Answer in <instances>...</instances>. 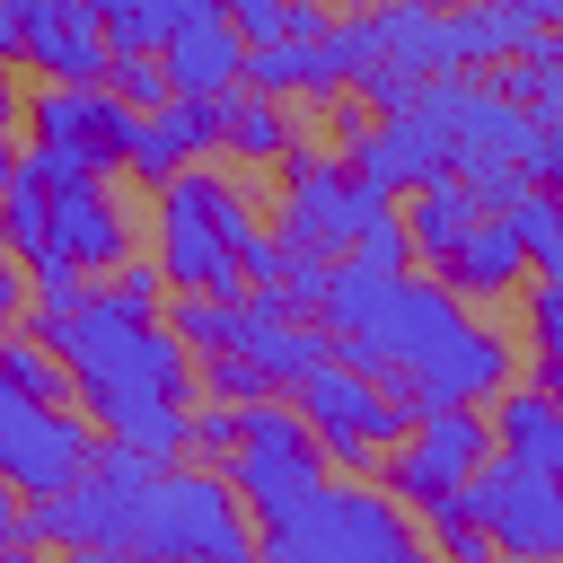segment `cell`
<instances>
[{
	"instance_id": "33",
	"label": "cell",
	"mask_w": 563,
	"mask_h": 563,
	"mask_svg": "<svg viewBox=\"0 0 563 563\" xmlns=\"http://www.w3.org/2000/svg\"><path fill=\"white\" fill-rule=\"evenodd\" d=\"M422 519H431V537H440L457 563H484V554H493V537H484V519H475L466 501H440V510H422Z\"/></svg>"
},
{
	"instance_id": "14",
	"label": "cell",
	"mask_w": 563,
	"mask_h": 563,
	"mask_svg": "<svg viewBox=\"0 0 563 563\" xmlns=\"http://www.w3.org/2000/svg\"><path fill=\"white\" fill-rule=\"evenodd\" d=\"M510 369H519V352H510V334L501 325H484L475 308L449 325V343L396 387V405H493L501 387H510Z\"/></svg>"
},
{
	"instance_id": "9",
	"label": "cell",
	"mask_w": 563,
	"mask_h": 563,
	"mask_svg": "<svg viewBox=\"0 0 563 563\" xmlns=\"http://www.w3.org/2000/svg\"><path fill=\"white\" fill-rule=\"evenodd\" d=\"M282 238L290 246H308V255H352V238H361V220L369 211H387V194L352 167V158H325V150H308V141H290L282 150Z\"/></svg>"
},
{
	"instance_id": "10",
	"label": "cell",
	"mask_w": 563,
	"mask_h": 563,
	"mask_svg": "<svg viewBox=\"0 0 563 563\" xmlns=\"http://www.w3.org/2000/svg\"><path fill=\"white\" fill-rule=\"evenodd\" d=\"M484 449H493V413H484V405H413V422H405V440L378 457V475H387V493H396L405 510H440V501H457V484L484 466Z\"/></svg>"
},
{
	"instance_id": "5",
	"label": "cell",
	"mask_w": 563,
	"mask_h": 563,
	"mask_svg": "<svg viewBox=\"0 0 563 563\" xmlns=\"http://www.w3.org/2000/svg\"><path fill=\"white\" fill-rule=\"evenodd\" d=\"M220 475H229V493L246 501V519L273 528V519H290V510L334 475V457L317 449L308 413L282 405V387H273V396H246V405H238V449L220 457Z\"/></svg>"
},
{
	"instance_id": "30",
	"label": "cell",
	"mask_w": 563,
	"mask_h": 563,
	"mask_svg": "<svg viewBox=\"0 0 563 563\" xmlns=\"http://www.w3.org/2000/svg\"><path fill=\"white\" fill-rule=\"evenodd\" d=\"M194 378H202V387H211L220 405H246V396H273V378H264V369H255V361H246L238 343H229V352H202V361H194Z\"/></svg>"
},
{
	"instance_id": "47",
	"label": "cell",
	"mask_w": 563,
	"mask_h": 563,
	"mask_svg": "<svg viewBox=\"0 0 563 563\" xmlns=\"http://www.w3.org/2000/svg\"><path fill=\"white\" fill-rule=\"evenodd\" d=\"M440 9H449V0H440Z\"/></svg>"
},
{
	"instance_id": "25",
	"label": "cell",
	"mask_w": 563,
	"mask_h": 563,
	"mask_svg": "<svg viewBox=\"0 0 563 563\" xmlns=\"http://www.w3.org/2000/svg\"><path fill=\"white\" fill-rule=\"evenodd\" d=\"M501 220H510V238H519V255H528V273H563V202L528 176L510 202H501Z\"/></svg>"
},
{
	"instance_id": "26",
	"label": "cell",
	"mask_w": 563,
	"mask_h": 563,
	"mask_svg": "<svg viewBox=\"0 0 563 563\" xmlns=\"http://www.w3.org/2000/svg\"><path fill=\"white\" fill-rule=\"evenodd\" d=\"M0 246L18 264L44 255V176H35V158H18V176L0 185Z\"/></svg>"
},
{
	"instance_id": "45",
	"label": "cell",
	"mask_w": 563,
	"mask_h": 563,
	"mask_svg": "<svg viewBox=\"0 0 563 563\" xmlns=\"http://www.w3.org/2000/svg\"><path fill=\"white\" fill-rule=\"evenodd\" d=\"M88 9H97V18H106V9H114V0H88Z\"/></svg>"
},
{
	"instance_id": "11",
	"label": "cell",
	"mask_w": 563,
	"mask_h": 563,
	"mask_svg": "<svg viewBox=\"0 0 563 563\" xmlns=\"http://www.w3.org/2000/svg\"><path fill=\"white\" fill-rule=\"evenodd\" d=\"M35 176H44V255H62V264H79V273H114V264L132 255V211H123L114 176H97V167H53V158H35ZM44 255H35V264H44Z\"/></svg>"
},
{
	"instance_id": "4",
	"label": "cell",
	"mask_w": 563,
	"mask_h": 563,
	"mask_svg": "<svg viewBox=\"0 0 563 563\" xmlns=\"http://www.w3.org/2000/svg\"><path fill=\"white\" fill-rule=\"evenodd\" d=\"M413 545H422L413 510L396 493H361V475L352 484L325 475L290 519L255 528V554H273V563H405Z\"/></svg>"
},
{
	"instance_id": "19",
	"label": "cell",
	"mask_w": 563,
	"mask_h": 563,
	"mask_svg": "<svg viewBox=\"0 0 563 563\" xmlns=\"http://www.w3.org/2000/svg\"><path fill=\"white\" fill-rule=\"evenodd\" d=\"M246 88H264V97H343L352 79H343L334 35H264V44H246Z\"/></svg>"
},
{
	"instance_id": "35",
	"label": "cell",
	"mask_w": 563,
	"mask_h": 563,
	"mask_svg": "<svg viewBox=\"0 0 563 563\" xmlns=\"http://www.w3.org/2000/svg\"><path fill=\"white\" fill-rule=\"evenodd\" d=\"M229 449H238V405L202 396V405H194V440H185V457H211V466H220Z\"/></svg>"
},
{
	"instance_id": "41",
	"label": "cell",
	"mask_w": 563,
	"mask_h": 563,
	"mask_svg": "<svg viewBox=\"0 0 563 563\" xmlns=\"http://www.w3.org/2000/svg\"><path fill=\"white\" fill-rule=\"evenodd\" d=\"M18 545H26V493L0 484V554H18Z\"/></svg>"
},
{
	"instance_id": "40",
	"label": "cell",
	"mask_w": 563,
	"mask_h": 563,
	"mask_svg": "<svg viewBox=\"0 0 563 563\" xmlns=\"http://www.w3.org/2000/svg\"><path fill=\"white\" fill-rule=\"evenodd\" d=\"M26 18H35V0H0V62L26 53Z\"/></svg>"
},
{
	"instance_id": "21",
	"label": "cell",
	"mask_w": 563,
	"mask_h": 563,
	"mask_svg": "<svg viewBox=\"0 0 563 563\" xmlns=\"http://www.w3.org/2000/svg\"><path fill=\"white\" fill-rule=\"evenodd\" d=\"M299 132H290V97H264V88H229L220 97V150L229 158H246V167H282V150H290Z\"/></svg>"
},
{
	"instance_id": "20",
	"label": "cell",
	"mask_w": 563,
	"mask_h": 563,
	"mask_svg": "<svg viewBox=\"0 0 563 563\" xmlns=\"http://www.w3.org/2000/svg\"><path fill=\"white\" fill-rule=\"evenodd\" d=\"M431 273H440L457 299H501V290L528 273V255H519L510 220H501V211H484V220H475V229H466V238H457V246H449Z\"/></svg>"
},
{
	"instance_id": "39",
	"label": "cell",
	"mask_w": 563,
	"mask_h": 563,
	"mask_svg": "<svg viewBox=\"0 0 563 563\" xmlns=\"http://www.w3.org/2000/svg\"><path fill=\"white\" fill-rule=\"evenodd\" d=\"M26 317V273H18V255L0 246V325H18Z\"/></svg>"
},
{
	"instance_id": "44",
	"label": "cell",
	"mask_w": 563,
	"mask_h": 563,
	"mask_svg": "<svg viewBox=\"0 0 563 563\" xmlns=\"http://www.w3.org/2000/svg\"><path fill=\"white\" fill-rule=\"evenodd\" d=\"M537 185H545V194H554V202H563V167H554V176H537Z\"/></svg>"
},
{
	"instance_id": "13",
	"label": "cell",
	"mask_w": 563,
	"mask_h": 563,
	"mask_svg": "<svg viewBox=\"0 0 563 563\" xmlns=\"http://www.w3.org/2000/svg\"><path fill=\"white\" fill-rule=\"evenodd\" d=\"M88 457H97V431H88V413H70V396L44 405V396H18V387L0 378V484H18V493H62Z\"/></svg>"
},
{
	"instance_id": "7",
	"label": "cell",
	"mask_w": 563,
	"mask_h": 563,
	"mask_svg": "<svg viewBox=\"0 0 563 563\" xmlns=\"http://www.w3.org/2000/svg\"><path fill=\"white\" fill-rule=\"evenodd\" d=\"M26 158H53V167H132V132H141V106H123L106 79H44L26 97Z\"/></svg>"
},
{
	"instance_id": "48",
	"label": "cell",
	"mask_w": 563,
	"mask_h": 563,
	"mask_svg": "<svg viewBox=\"0 0 563 563\" xmlns=\"http://www.w3.org/2000/svg\"><path fill=\"white\" fill-rule=\"evenodd\" d=\"M352 9H361V0H352Z\"/></svg>"
},
{
	"instance_id": "2",
	"label": "cell",
	"mask_w": 563,
	"mask_h": 563,
	"mask_svg": "<svg viewBox=\"0 0 563 563\" xmlns=\"http://www.w3.org/2000/svg\"><path fill=\"white\" fill-rule=\"evenodd\" d=\"M264 238H273L264 211H255L229 176H211L202 158L158 185V273H167V290L238 299V290H246V255H255Z\"/></svg>"
},
{
	"instance_id": "42",
	"label": "cell",
	"mask_w": 563,
	"mask_h": 563,
	"mask_svg": "<svg viewBox=\"0 0 563 563\" xmlns=\"http://www.w3.org/2000/svg\"><path fill=\"white\" fill-rule=\"evenodd\" d=\"M537 387H545V396L563 405V361H554V352H537Z\"/></svg>"
},
{
	"instance_id": "38",
	"label": "cell",
	"mask_w": 563,
	"mask_h": 563,
	"mask_svg": "<svg viewBox=\"0 0 563 563\" xmlns=\"http://www.w3.org/2000/svg\"><path fill=\"white\" fill-rule=\"evenodd\" d=\"M334 26V0H282V35H325Z\"/></svg>"
},
{
	"instance_id": "27",
	"label": "cell",
	"mask_w": 563,
	"mask_h": 563,
	"mask_svg": "<svg viewBox=\"0 0 563 563\" xmlns=\"http://www.w3.org/2000/svg\"><path fill=\"white\" fill-rule=\"evenodd\" d=\"M0 378H9L18 396H44V405L70 396V369H62V352H53L44 334H0Z\"/></svg>"
},
{
	"instance_id": "12",
	"label": "cell",
	"mask_w": 563,
	"mask_h": 563,
	"mask_svg": "<svg viewBox=\"0 0 563 563\" xmlns=\"http://www.w3.org/2000/svg\"><path fill=\"white\" fill-rule=\"evenodd\" d=\"M457 501L484 519L493 545H510V554H563V475L554 466L484 449V466L457 484Z\"/></svg>"
},
{
	"instance_id": "32",
	"label": "cell",
	"mask_w": 563,
	"mask_h": 563,
	"mask_svg": "<svg viewBox=\"0 0 563 563\" xmlns=\"http://www.w3.org/2000/svg\"><path fill=\"white\" fill-rule=\"evenodd\" d=\"M106 290H114L123 308H141V317H158V308H167V273H158V255H150V264H141V255H123V264L106 273Z\"/></svg>"
},
{
	"instance_id": "28",
	"label": "cell",
	"mask_w": 563,
	"mask_h": 563,
	"mask_svg": "<svg viewBox=\"0 0 563 563\" xmlns=\"http://www.w3.org/2000/svg\"><path fill=\"white\" fill-rule=\"evenodd\" d=\"M501 88H510L528 114H563V53H554V35H537L528 53H510V62H501Z\"/></svg>"
},
{
	"instance_id": "1",
	"label": "cell",
	"mask_w": 563,
	"mask_h": 563,
	"mask_svg": "<svg viewBox=\"0 0 563 563\" xmlns=\"http://www.w3.org/2000/svg\"><path fill=\"white\" fill-rule=\"evenodd\" d=\"M62 369H70V396L79 413L106 431V440H132L150 449L158 466L185 457L194 440V352L176 343L167 317H141L123 308L114 290H88L70 308V325L53 334Z\"/></svg>"
},
{
	"instance_id": "8",
	"label": "cell",
	"mask_w": 563,
	"mask_h": 563,
	"mask_svg": "<svg viewBox=\"0 0 563 563\" xmlns=\"http://www.w3.org/2000/svg\"><path fill=\"white\" fill-rule=\"evenodd\" d=\"M290 405L308 413V431H317V449L343 466V475H369L396 440H405V422H413V405H396L369 369H352L343 352L334 361H317L299 387H290Z\"/></svg>"
},
{
	"instance_id": "18",
	"label": "cell",
	"mask_w": 563,
	"mask_h": 563,
	"mask_svg": "<svg viewBox=\"0 0 563 563\" xmlns=\"http://www.w3.org/2000/svg\"><path fill=\"white\" fill-rule=\"evenodd\" d=\"M18 62L44 70V79H106L114 44H106V18H97L88 0H35V18H26V53H18Z\"/></svg>"
},
{
	"instance_id": "6",
	"label": "cell",
	"mask_w": 563,
	"mask_h": 563,
	"mask_svg": "<svg viewBox=\"0 0 563 563\" xmlns=\"http://www.w3.org/2000/svg\"><path fill=\"white\" fill-rule=\"evenodd\" d=\"M132 554H211V563H246L255 554V519L246 501L229 493L220 466H158L150 493H141V528H132Z\"/></svg>"
},
{
	"instance_id": "46",
	"label": "cell",
	"mask_w": 563,
	"mask_h": 563,
	"mask_svg": "<svg viewBox=\"0 0 563 563\" xmlns=\"http://www.w3.org/2000/svg\"><path fill=\"white\" fill-rule=\"evenodd\" d=\"M545 35H554V53H563V26H545Z\"/></svg>"
},
{
	"instance_id": "16",
	"label": "cell",
	"mask_w": 563,
	"mask_h": 563,
	"mask_svg": "<svg viewBox=\"0 0 563 563\" xmlns=\"http://www.w3.org/2000/svg\"><path fill=\"white\" fill-rule=\"evenodd\" d=\"M158 62H167V88H176V97H229V88L246 79V26H238L220 0H202V9L158 44Z\"/></svg>"
},
{
	"instance_id": "37",
	"label": "cell",
	"mask_w": 563,
	"mask_h": 563,
	"mask_svg": "<svg viewBox=\"0 0 563 563\" xmlns=\"http://www.w3.org/2000/svg\"><path fill=\"white\" fill-rule=\"evenodd\" d=\"M238 26H246V44H264V35H282V0H220Z\"/></svg>"
},
{
	"instance_id": "31",
	"label": "cell",
	"mask_w": 563,
	"mask_h": 563,
	"mask_svg": "<svg viewBox=\"0 0 563 563\" xmlns=\"http://www.w3.org/2000/svg\"><path fill=\"white\" fill-rule=\"evenodd\" d=\"M106 88H114L123 106L150 114V106L167 97V62H158V53H114V62H106Z\"/></svg>"
},
{
	"instance_id": "23",
	"label": "cell",
	"mask_w": 563,
	"mask_h": 563,
	"mask_svg": "<svg viewBox=\"0 0 563 563\" xmlns=\"http://www.w3.org/2000/svg\"><path fill=\"white\" fill-rule=\"evenodd\" d=\"M493 449L563 475V405H554L545 387H501V396H493Z\"/></svg>"
},
{
	"instance_id": "29",
	"label": "cell",
	"mask_w": 563,
	"mask_h": 563,
	"mask_svg": "<svg viewBox=\"0 0 563 563\" xmlns=\"http://www.w3.org/2000/svg\"><path fill=\"white\" fill-rule=\"evenodd\" d=\"M352 264H369V273H405V264H413L405 211H369V220H361V238H352Z\"/></svg>"
},
{
	"instance_id": "17",
	"label": "cell",
	"mask_w": 563,
	"mask_h": 563,
	"mask_svg": "<svg viewBox=\"0 0 563 563\" xmlns=\"http://www.w3.org/2000/svg\"><path fill=\"white\" fill-rule=\"evenodd\" d=\"M220 150V97H158L150 114H141V132H132V176L141 185H167L176 167H194V158H211Z\"/></svg>"
},
{
	"instance_id": "15",
	"label": "cell",
	"mask_w": 563,
	"mask_h": 563,
	"mask_svg": "<svg viewBox=\"0 0 563 563\" xmlns=\"http://www.w3.org/2000/svg\"><path fill=\"white\" fill-rule=\"evenodd\" d=\"M343 158L396 202V194H413V185H431V176H449V141H440V123L431 114H369L352 141H343Z\"/></svg>"
},
{
	"instance_id": "36",
	"label": "cell",
	"mask_w": 563,
	"mask_h": 563,
	"mask_svg": "<svg viewBox=\"0 0 563 563\" xmlns=\"http://www.w3.org/2000/svg\"><path fill=\"white\" fill-rule=\"evenodd\" d=\"M9 70H18V62H0V185H9V176H18V158H26V150L9 141V132H18V114H26V97H18V79H9Z\"/></svg>"
},
{
	"instance_id": "22",
	"label": "cell",
	"mask_w": 563,
	"mask_h": 563,
	"mask_svg": "<svg viewBox=\"0 0 563 563\" xmlns=\"http://www.w3.org/2000/svg\"><path fill=\"white\" fill-rule=\"evenodd\" d=\"M405 202H413V211H405V238H413V255H422V264H440V255L484 220V194H475L457 167H449V176H431V185H413Z\"/></svg>"
},
{
	"instance_id": "34",
	"label": "cell",
	"mask_w": 563,
	"mask_h": 563,
	"mask_svg": "<svg viewBox=\"0 0 563 563\" xmlns=\"http://www.w3.org/2000/svg\"><path fill=\"white\" fill-rule=\"evenodd\" d=\"M528 343L563 361V273H537L528 282Z\"/></svg>"
},
{
	"instance_id": "43",
	"label": "cell",
	"mask_w": 563,
	"mask_h": 563,
	"mask_svg": "<svg viewBox=\"0 0 563 563\" xmlns=\"http://www.w3.org/2000/svg\"><path fill=\"white\" fill-rule=\"evenodd\" d=\"M519 9H528L537 26H563V0H519Z\"/></svg>"
},
{
	"instance_id": "3",
	"label": "cell",
	"mask_w": 563,
	"mask_h": 563,
	"mask_svg": "<svg viewBox=\"0 0 563 563\" xmlns=\"http://www.w3.org/2000/svg\"><path fill=\"white\" fill-rule=\"evenodd\" d=\"M413 114H431L440 123V141H449V167L484 194V211H501L519 185H528V141H537V114L493 79H466V70H440V79H422V97H413Z\"/></svg>"
},
{
	"instance_id": "24",
	"label": "cell",
	"mask_w": 563,
	"mask_h": 563,
	"mask_svg": "<svg viewBox=\"0 0 563 563\" xmlns=\"http://www.w3.org/2000/svg\"><path fill=\"white\" fill-rule=\"evenodd\" d=\"M449 26H457L466 70H475V62H510V53H528V44L545 35L519 0H449Z\"/></svg>"
}]
</instances>
